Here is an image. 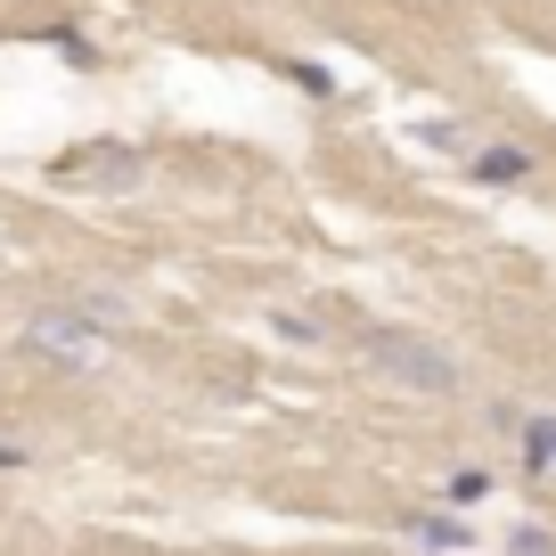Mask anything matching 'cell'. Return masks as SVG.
<instances>
[{
    "instance_id": "6da1fadb",
    "label": "cell",
    "mask_w": 556,
    "mask_h": 556,
    "mask_svg": "<svg viewBox=\"0 0 556 556\" xmlns=\"http://www.w3.org/2000/svg\"><path fill=\"white\" fill-rule=\"evenodd\" d=\"M361 361L377 368L384 384L417 393V401H451V393H458V361L434 344V336H409V328H368V336H361Z\"/></svg>"
},
{
    "instance_id": "7a4b0ae2",
    "label": "cell",
    "mask_w": 556,
    "mask_h": 556,
    "mask_svg": "<svg viewBox=\"0 0 556 556\" xmlns=\"http://www.w3.org/2000/svg\"><path fill=\"white\" fill-rule=\"evenodd\" d=\"M106 344H115V328H106V319H90L83 303L25 319V352H41V361H58V368H99Z\"/></svg>"
},
{
    "instance_id": "3957f363",
    "label": "cell",
    "mask_w": 556,
    "mask_h": 556,
    "mask_svg": "<svg viewBox=\"0 0 556 556\" xmlns=\"http://www.w3.org/2000/svg\"><path fill=\"white\" fill-rule=\"evenodd\" d=\"M401 540L426 548V556H467L475 548V532L458 523V507H417V516H401Z\"/></svg>"
},
{
    "instance_id": "277c9868",
    "label": "cell",
    "mask_w": 556,
    "mask_h": 556,
    "mask_svg": "<svg viewBox=\"0 0 556 556\" xmlns=\"http://www.w3.org/2000/svg\"><path fill=\"white\" fill-rule=\"evenodd\" d=\"M467 173L483 180V189H516V180H532V148H516V139H491V148H475Z\"/></svg>"
},
{
    "instance_id": "5b68a950",
    "label": "cell",
    "mask_w": 556,
    "mask_h": 556,
    "mask_svg": "<svg viewBox=\"0 0 556 556\" xmlns=\"http://www.w3.org/2000/svg\"><path fill=\"white\" fill-rule=\"evenodd\" d=\"M131 173H139L131 148H90V156H74V164H66V180H131Z\"/></svg>"
},
{
    "instance_id": "8992f818",
    "label": "cell",
    "mask_w": 556,
    "mask_h": 556,
    "mask_svg": "<svg viewBox=\"0 0 556 556\" xmlns=\"http://www.w3.org/2000/svg\"><path fill=\"white\" fill-rule=\"evenodd\" d=\"M516 442H523V467L532 475H556V417H523Z\"/></svg>"
},
{
    "instance_id": "52a82bcc",
    "label": "cell",
    "mask_w": 556,
    "mask_h": 556,
    "mask_svg": "<svg viewBox=\"0 0 556 556\" xmlns=\"http://www.w3.org/2000/svg\"><path fill=\"white\" fill-rule=\"evenodd\" d=\"M442 500H451V507H475V500H491V475H483V467H458L451 483H442Z\"/></svg>"
},
{
    "instance_id": "ba28073f",
    "label": "cell",
    "mask_w": 556,
    "mask_h": 556,
    "mask_svg": "<svg viewBox=\"0 0 556 556\" xmlns=\"http://www.w3.org/2000/svg\"><path fill=\"white\" fill-rule=\"evenodd\" d=\"M287 83H295L303 99H336V74H328V66H312V58H295V66H287Z\"/></svg>"
},
{
    "instance_id": "9c48e42d",
    "label": "cell",
    "mask_w": 556,
    "mask_h": 556,
    "mask_svg": "<svg viewBox=\"0 0 556 556\" xmlns=\"http://www.w3.org/2000/svg\"><path fill=\"white\" fill-rule=\"evenodd\" d=\"M417 139L442 148V156H475V148H467V123H417Z\"/></svg>"
},
{
    "instance_id": "30bf717a",
    "label": "cell",
    "mask_w": 556,
    "mask_h": 556,
    "mask_svg": "<svg viewBox=\"0 0 556 556\" xmlns=\"http://www.w3.org/2000/svg\"><path fill=\"white\" fill-rule=\"evenodd\" d=\"M507 556H556V532L548 523H516V532H507Z\"/></svg>"
},
{
    "instance_id": "8fae6325",
    "label": "cell",
    "mask_w": 556,
    "mask_h": 556,
    "mask_svg": "<svg viewBox=\"0 0 556 556\" xmlns=\"http://www.w3.org/2000/svg\"><path fill=\"white\" fill-rule=\"evenodd\" d=\"M278 336H287V344H319V328H312V319H295V312H278Z\"/></svg>"
},
{
    "instance_id": "7c38bea8",
    "label": "cell",
    "mask_w": 556,
    "mask_h": 556,
    "mask_svg": "<svg viewBox=\"0 0 556 556\" xmlns=\"http://www.w3.org/2000/svg\"><path fill=\"white\" fill-rule=\"evenodd\" d=\"M0 467H25V451H17V442H0Z\"/></svg>"
}]
</instances>
